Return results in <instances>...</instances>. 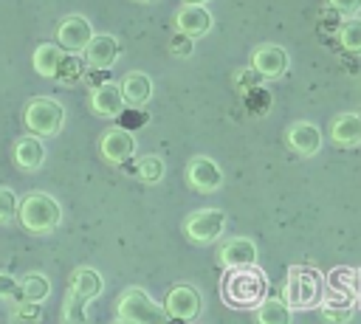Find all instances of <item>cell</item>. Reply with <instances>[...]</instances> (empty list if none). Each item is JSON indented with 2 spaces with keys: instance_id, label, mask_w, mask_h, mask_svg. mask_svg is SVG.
<instances>
[{
  "instance_id": "cell-33",
  "label": "cell",
  "mask_w": 361,
  "mask_h": 324,
  "mask_svg": "<svg viewBox=\"0 0 361 324\" xmlns=\"http://www.w3.org/2000/svg\"><path fill=\"white\" fill-rule=\"evenodd\" d=\"M169 54H172L175 59H189V56L195 54V39L178 31V34L169 39Z\"/></svg>"
},
{
  "instance_id": "cell-30",
  "label": "cell",
  "mask_w": 361,
  "mask_h": 324,
  "mask_svg": "<svg viewBox=\"0 0 361 324\" xmlns=\"http://www.w3.org/2000/svg\"><path fill=\"white\" fill-rule=\"evenodd\" d=\"M147 121H149V113H147L144 107H124V110L116 116V127H121V130H127V132H135V130L147 127Z\"/></svg>"
},
{
  "instance_id": "cell-4",
  "label": "cell",
  "mask_w": 361,
  "mask_h": 324,
  "mask_svg": "<svg viewBox=\"0 0 361 324\" xmlns=\"http://www.w3.org/2000/svg\"><path fill=\"white\" fill-rule=\"evenodd\" d=\"M23 121H25V127H28L31 135L51 138L65 124V107L54 96H34L25 104V110H23Z\"/></svg>"
},
{
  "instance_id": "cell-8",
  "label": "cell",
  "mask_w": 361,
  "mask_h": 324,
  "mask_svg": "<svg viewBox=\"0 0 361 324\" xmlns=\"http://www.w3.org/2000/svg\"><path fill=\"white\" fill-rule=\"evenodd\" d=\"M186 183L195 189V192H217L223 186V169L217 166L214 158L209 155H195L189 163H186Z\"/></svg>"
},
{
  "instance_id": "cell-36",
  "label": "cell",
  "mask_w": 361,
  "mask_h": 324,
  "mask_svg": "<svg viewBox=\"0 0 361 324\" xmlns=\"http://www.w3.org/2000/svg\"><path fill=\"white\" fill-rule=\"evenodd\" d=\"M330 6L336 11H341V14H350V17L361 11V0H330Z\"/></svg>"
},
{
  "instance_id": "cell-34",
  "label": "cell",
  "mask_w": 361,
  "mask_h": 324,
  "mask_svg": "<svg viewBox=\"0 0 361 324\" xmlns=\"http://www.w3.org/2000/svg\"><path fill=\"white\" fill-rule=\"evenodd\" d=\"M259 73L254 70V68H245V70H237V76H234V82H237V87L243 90V93H248V90H254V87H259Z\"/></svg>"
},
{
  "instance_id": "cell-13",
  "label": "cell",
  "mask_w": 361,
  "mask_h": 324,
  "mask_svg": "<svg viewBox=\"0 0 361 324\" xmlns=\"http://www.w3.org/2000/svg\"><path fill=\"white\" fill-rule=\"evenodd\" d=\"M212 25H214V20H212V11L206 8V6H192V3H183L178 11H175V28L180 31V34H186V37H203V34H209L212 31Z\"/></svg>"
},
{
  "instance_id": "cell-26",
  "label": "cell",
  "mask_w": 361,
  "mask_h": 324,
  "mask_svg": "<svg viewBox=\"0 0 361 324\" xmlns=\"http://www.w3.org/2000/svg\"><path fill=\"white\" fill-rule=\"evenodd\" d=\"M82 59L85 56H79V54H65V59H62V65H59V70H56V85H76L82 76H85V65H82Z\"/></svg>"
},
{
  "instance_id": "cell-22",
  "label": "cell",
  "mask_w": 361,
  "mask_h": 324,
  "mask_svg": "<svg viewBox=\"0 0 361 324\" xmlns=\"http://www.w3.org/2000/svg\"><path fill=\"white\" fill-rule=\"evenodd\" d=\"M48 296H51V282H48V276H42V273H28V276L20 279V290H17L14 301H37V304H42Z\"/></svg>"
},
{
  "instance_id": "cell-7",
  "label": "cell",
  "mask_w": 361,
  "mask_h": 324,
  "mask_svg": "<svg viewBox=\"0 0 361 324\" xmlns=\"http://www.w3.org/2000/svg\"><path fill=\"white\" fill-rule=\"evenodd\" d=\"M93 25L87 17L82 14H68L59 25H56V45L65 54H85L87 45L93 42Z\"/></svg>"
},
{
  "instance_id": "cell-2",
  "label": "cell",
  "mask_w": 361,
  "mask_h": 324,
  "mask_svg": "<svg viewBox=\"0 0 361 324\" xmlns=\"http://www.w3.org/2000/svg\"><path fill=\"white\" fill-rule=\"evenodd\" d=\"M17 220L31 234H51L62 223V206L56 203V197H51L45 192H28L20 200Z\"/></svg>"
},
{
  "instance_id": "cell-17",
  "label": "cell",
  "mask_w": 361,
  "mask_h": 324,
  "mask_svg": "<svg viewBox=\"0 0 361 324\" xmlns=\"http://www.w3.org/2000/svg\"><path fill=\"white\" fill-rule=\"evenodd\" d=\"M127 107H144L152 99V79L144 70H127L118 82Z\"/></svg>"
},
{
  "instance_id": "cell-10",
  "label": "cell",
  "mask_w": 361,
  "mask_h": 324,
  "mask_svg": "<svg viewBox=\"0 0 361 324\" xmlns=\"http://www.w3.org/2000/svg\"><path fill=\"white\" fill-rule=\"evenodd\" d=\"M164 307H166L169 318L192 321L200 313V307H203V296L192 285H175V287H169V293L164 299Z\"/></svg>"
},
{
  "instance_id": "cell-42",
  "label": "cell",
  "mask_w": 361,
  "mask_h": 324,
  "mask_svg": "<svg viewBox=\"0 0 361 324\" xmlns=\"http://www.w3.org/2000/svg\"><path fill=\"white\" fill-rule=\"evenodd\" d=\"M113 324H127V321H121V318H116V321H113Z\"/></svg>"
},
{
  "instance_id": "cell-1",
  "label": "cell",
  "mask_w": 361,
  "mask_h": 324,
  "mask_svg": "<svg viewBox=\"0 0 361 324\" xmlns=\"http://www.w3.org/2000/svg\"><path fill=\"white\" fill-rule=\"evenodd\" d=\"M265 290H268V279L257 265L226 270L220 282V296L231 307H259L265 301Z\"/></svg>"
},
{
  "instance_id": "cell-27",
  "label": "cell",
  "mask_w": 361,
  "mask_h": 324,
  "mask_svg": "<svg viewBox=\"0 0 361 324\" xmlns=\"http://www.w3.org/2000/svg\"><path fill=\"white\" fill-rule=\"evenodd\" d=\"M338 42L350 54H361V17H347L338 28Z\"/></svg>"
},
{
  "instance_id": "cell-19",
  "label": "cell",
  "mask_w": 361,
  "mask_h": 324,
  "mask_svg": "<svg viewBox=\"0 0 361 324\" xmlns=\"http://www.w3.org/2000/svg\"><path fill=\"white\" fill-rule=\"evenodd\" d=\"M102 290H104V279H102V273H99L96 268L82 265V268H76V270L71 273L68 293H73V296L85 299L87 304H90L93 299H99V296H102Z\"/></svg>"
},
{
  "instance_id": "cell-32",
  "label": "cell",
  "mask_w": 361,
  "mask_h": 324,
  "mask_svg": "<svg viewBox=\"0 0 361 324\" xmlns=\"http://www.w3.org/2000/svg\"><path fill=\"white\" fill-rule=\"evenodd\" d=\"M17 211H20V200H17V192L8 189V186H0V223H11L17 220Z\"/></svg>"
},
{
  "instance_id": "cell-16",
  "label": "cell",
  "mask_w": 361,
  "mask_h": 324,
  "mask_svg": "<svg viewBox=\"0 0 361 324\" xmlns=\"http://www.w3.org/2000/svg\"><path fill=\"white\" fill-rule=\"evenodd\" d=\"M118 56H121V42L113 34H96L85 51V62L99 70H110L118 62Z\"/></svg>"
},
{
  "instance_id": "cell-18",
  "label": "cell",
  "mask_w": 361,
  "mask_h": 324,
  "mask_svg": "<svg viewBox=\"0 0 361 324\" xmlns=\"http://www.w3.org/2000/svg\"><path fill=\"white\" fill-rule=\"evenodd\" d=\"M14 163L23 172H37L45 163V144L39 135H23L14 141Z\"/></svg>"
},
{
  "instance_id": "cell-37",
  "label": "cell",
  "mask_w": 361,
  "mask_h": 324,
  "mask_svg": "<svg viewBox=\"0 0 361 324\" xmlns=\"http://www.w3.org/2000/svg\"><path fill=\"white\" fill-rule=\"evenodd\" d=\"M85 82H87V85H93V87H99V85H107V82H113V79L107 76V70H99V68H90V70L85 73Z\"/></svg>"
},
{
  "instance_id": "cell-23",
  "label": "cell",
  "mask_w": 361,
  "mask_h": 324,
  "mask_svg": "<svg viewBox=\"0 0 361 324\" xmlns=\"http://www.w3.org/2000/svg\"><path fill=\"white\" fill-rule=\"evenodd\" d=\"M319 313H322V318L327 324H347L353 318V301H350V296H344V293L336 290L330 299L322 301Z\"/></svg>"
},
{
  "instance_id": "cell-14",
  "label": "cell",
  "mask_w": 361,
  "mask_h": 324,
  "mask_svg": "<svg viewBox=\"0 0 361 324\" xmlns=\"http://www.w3.org/2000/svg\"><path fill=\"white\" fill-rule=\"evenodd\" d=\"M285 141L302 158H313L322 149V132H319V127L313 121H293L288 127V132H285Z\"/></svg>"
},
{
  "instance_id": "cell-28",
  "label": "cell",
  "mask_w": 361,
  "mask_h": 324,
  "mask_svg": "<svg viewBox=\"0 0 361 324\" xmlns=\"http://www.w3.org/2000/svg\"><path fill=\"white\" fill-rule=\"evenodd\" d=\"M62 324H87V301L73 296V293H65V301H62Z\"/></svg>"
},
{
  "instance_id": "cell-40",
  "label": "cell",
  "mask_w": 361,
  "mask_h": 324,
  "mask_svg": "<svg viewBox=\"0 0 361 324\" xmlns=\"http://www.w3.org/2000/svg\"><path fill=\"white\" fill-rule=\"evenodd\" d=\"M166 324H189V321H183V318H169Z\"/></svg>"
},
{
  "instance_id": "cell-21",
  "label": "cell",
  "mask_w": 361,
  "mask_h": 324,
  "mask_svg": "<svg viewBox=\"0 0 361 324\" xmlns=\"http://www.w3.org/2000/svg\"><path fill=\"white\" fill-rule=\"evenodd\" d=\"M62 59H65V51H62L56 42H42V45H37V48H34V56H31L34 70H37L42 79H56V70H59Z\"/></svg>"
},
{
  "instance_id": "cell-38",
  "label": "cell",
  "mask_w": 361,
  "mask_h": 324,
  "mask_svg": "<svg viewBox=\"0 0 361 324\" xmlns=\"http://www.w3.org/2000/svg\"><path fill=\"white\" fill-rule=\"evenodd\" d=\"M353 290H355V293H358V299H361V270H358V285H355Z\"/></svg>"
},
{
  "instance_id": "cell-29",
  "label": "cell",
  "mask_w": 361,
  "mask_h": 324,
  "mask_svg": "<svg viewBox=\"0 0 361 324\" xmlns=\"http://www.w3.org/2000/svg\"><path fill=\"white\" fill-rule=\"evenodd\" d=\"M11 324H39L42 321V307L37 301H14L8 310Z\"/></svg>"
},
{
  "instance_id": "cell-6",
  "label": "cell",
  "mask_w": 361,
  "mask_h": 324,
  "mask_svg": "<svg viewBox=\"0 0 361 324\" xmlns=\"http://www.w3.org/2000/svg\"><path fill=\"white\" fill-rule=\"evenodd\" d=\"M223 231H226V211L223 208H197V211L186 214V220H183V234L195 245H209V242L220 239Z\"/></svg>"
},
{
  "instance_id": "cell-24",
  "label": "cell",
  "mask_w": 361,
  "mask_h": 324,
  "mask_svg": "<svg viewBox=\"0 0 361 324\" xmlns=\"http://www.w3.org/2000/svg\"><path fill=\"white\" fill-rule=\"evenodd\" d=\"M293 307L285 299H265L257 307V324H290Z\"/></svg>"
},
{
  "instance_id": "cell-9",
  "label": "cell",
  "mask_w": 361,
  "mask_h": 324,
  "mask_svg": "<svg viewBox=\"0 0 361 324\" xmlns=\"http://www.w3.org/2000/svg\"><path fill=\"white\" fill-rule=\"evenodd\" d=\"M251 68L262 76V79H279L288 73L290 68V56L282 45H274V42H265V45H257L254 54H251Z\"/></svg>"
},
{
  "instance_id": "cell-20",
  "label": "cell",
  "mask_w": 361,
  "mask_h": 324,
  "mask_svg": "<svg viewBox=\"0 0 361 324\" xmlns=\"http://www.w3.org/2000/svg\"><path fill=\"white\" fill-rule=\"evenodd\" d=\"M330 138L338 147H358L361 144V113H341L330 124Z\"/></svg>"
},
{
  "instance_id": "cell-39",
  "label": "cell",
  "mask_w": 361,
  "mask_h": 324,
  "mask_svg": "<svg viewBox=\"0 0 361 324\" xmlns=\"http://www.w3.org/2000/svg\"><path fill=\"white\" fill-rule=\"evenodd\" d=\"M183 3H192V6H206L209 0H183Z\"/></svg>"
},
{
  "instance_id": "cell-41",
  "label": "cell",
  "mask_w": 361,
  "mask_h": 324,
  "mask_svg": "<svg viewBox=\"0 0 361 324\" xmlns=\"http://www.w3.org/2000/svg\"><path fill=\"white\" fill-rule=\"evenodd\" d=\"M135 3H155V0H135Z\"/></svg>"
},
{
  "instance_id": "cell-15",
  "label": "cell",
  "mask_w": 361,
  "mask_h": 324,
  "mask_svg": "<svg viewBox=\"0 0 361 324\" xmlns=\"http://www.w3.org/2000/svg\"><path fill=\"white\" fill-rule=\"evenodd\" d=\"M217 259H220V265H223L226 270L251 268V265H257V245H254V239H248V237L226 239V242L220 245Z\"/></svg>"
},
{
  "instance_id": "cell-3",
  "label": "cell",
  "mask_w": 361,
  "mask_h": 324,
  "mask_svg": "<svg viewBox=\"0 0 361 324\" xmlns=\"http://www.w3.org/2000/svg\"><path fill=\"white\" fill-rule=\"evenodd\" d=\"M116 318L127 324H166L169 313L144 287H127L116 301Z\"/></svg>"
},
{
  "instance_id": "cell-11",
  "label": "cell",
  "mask_w": 361,
  "mask_h": 324,
  "mask_svg": "<svg viewBox=\"0 0 361 324\" xmlns=\"http://www.w3.org/2000/svg\"><path fill=\"white\" fill-rule=\"evenodd\" d=\"M135 135L121 130V127H110L107 132H102L99 138V152L107 163H127L135 155Z\"/></svg>"
},
{
  "instance_id": "cell-31",
  "label": "cell",
  "mask_w": 361,
  "mask_h": 324,
  "mask_svg": "<svg viewBox=\"0 0 361 324\" xmlns=\"http://www.w3.org/2000/svg\"><path fill=\"white\" fill-rule=\"evenodd\" d=\"M243 99H245V107H248V113H254V116H265L268 110H271V93L259 85V87H254V90H248V93H243Z\"/></svg>"
},
{
  "instance_id": "cell-35",
  "label": "cell",
  "mask_w": 361,
  "mask_h": 324,
  "mask_svg": "<svg viewBox=\"0 0 361 324\" xmlns=\"http://www.w3.org/2000/svg\"><path fill=\"white\" fill-rule=\"evenodd\" d=\"M20 290V279H14L11 273H0V299H14Z\"/></svg>"
},
{
  "instance_id": "cell-12",
  "label": "cell",
  "mask_w": 361,
  "mask_h": 324,
  "mask_svg": "<svg viewBox=\"0 0 361 324\" xmlns=\"http://www.w3.org/2000/svg\"><path fill=\"white\" fill-rule=\"evenodd\" d=\"M87 107H90V113H93V116H99V118H116V116L127 107V104H124V96H121L118 82H107V85L90 87Z\"/></svg>"
},
{
  "instance_id": "cell-25",
  "label": "cell",
  "mask_w": 361,
  "mask_h": 324,
  "mask_svg": "<svg viewBox=\"0 0 361 324\" xmlns=\"http://www.w3.org/2000/svg\"><path fill=\"white\" fill-rule=\"evenodd\" d=\"M133 175L144 183H161L164 175H166V163L161 155H141L135 163H133Z\"/></svg>"
},
{
  "instance_id": "cell-5",
  "label": "cell",
  "mask_w": 361,
  "mask_h": 324,
  "mask_svg": "<svg viewBox=\"0 0 361 324\" xmlns=\"http://www.w3.org/2000/svg\"><path fill=\"white\" fill-rule=\"evenodd\" d=\"M319 293H322V276L313 270V268H290L288 270V279H285V287H282V299L299 310V307H310L319 301Z\"/></svg>"
}]
</instances>
